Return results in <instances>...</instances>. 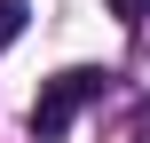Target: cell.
I'll list each match as a JSON object with an SVG mask.
<instances>
[{
    "label": "cell",
    "mask_w": 150,
    "mask_h": 143,
    "mask_svg": "<svg viewBox=\"0 0 150 143\" xmlns=\"http://www.w3.org/2000/svg\"><path fill=\"white\" fill-rule=\"evenodd\" d=\"M24 16H32V8H24V0H0V48H8V40H16V32H24Z\"/></svg>",
    "instance_id": "2"
},
{
    "label": "cell",
    "mask_w": 150,
    "mask_h": 143,
    "mask_svg": "<svg viewBox=\"0 0 150 143\" xmlns=\"http://www.w3.org/2000/svg\"><path fill=\"white\" fill-rule=\"evenodd\" d=\"M103 88H111V72H95V64H71V72H55V80L40 88V103H32V135H40V143L71 135V119H79L87 103H103Z\"/></svg>",
    "instance_id": "1"
},
{
    "label": "cell",
    "mask_w": 150,
    "mask_h": 143,
    "mask_svg": "<svg viewBox=\"0 0 150 143\" xmlns=\"http://www.w3.org/2000/svg\"><path fill=\"white\" fill-rule=\"evenodd\" d=\"M111 16H127V24H142V16H150V0H111Z\"/></svg>",
    "instance_id": "3"
}]
</instances>
